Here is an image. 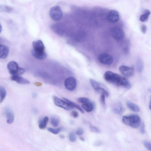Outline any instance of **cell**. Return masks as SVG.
I'll list each match as a JSON object with an SVG mask.
<instances>
[{
	"label": "cell",
	"instance_id": "cell-1",
	"mask_svg": "<svg viewBox=\"0 0 151 151\" xmlns=\"http://www.w3.org/2000/svg\"><path fill=\"white\" fill-rule=\"evenodd\" d=\"M104 77L106 81L116 86L127 89H130L131 87L130 82L127 79L111 71H106Z\"/></svg>",
	"mask_w": 151,
	"mask_h": 151
},
{
	"label": "cell",
	"instance_id": "cell-2",
	"mask_svg": "<svg viewBox=\"0 0 151 151\" xmlns=\"http://www.w3.org/2000/svg\"><path fill=\"white\" fill-rule=\"evenodd\" d=\"M123 121L126 124L135 128H138L141 123V118L136 115L124 116L123 118Z\"/></svg>",
	"mask_w": 151,
	"mask_h": 151
},
{
	"label": "cell",
	"instance_id": "cell-3",
	"mask_svg": "<svg viewBox=\"0 0 151 151\" xmlns=\"http://www.w3.org/2000/svg\"><path fill=\"white\" fill-rule=\"evenodd\" d=\"M7 68L10 73L12 76H19L24 74L25 71L24 69L19 67L17 64L14 61L9 63Z\"/></svg>",
	"mask_w": 151,
	"mask_h": 151
},
{
	"label": "cell",
	"instance_id": "cell-4",
	"mask_svg": "<svg viewBox=\"0 0 151 151\" xmlns=\"http://www.w3.org/2000/svg\"><path fill=\"white\" fill-rule=\"evenodd\" d=\"M63 12L61 8L58 6L53 7L50 10L49 15L52 19L55 21H59L63 17Z\"/></svg>",
	"mask_w": 151,
	"mask_h": 151
},
{
	"label": "cell",
	"instance_id": "cell-5",
	"mask_svg": "<svg viewBox=\"0 0 151 151\" xmlns=\"http://www.w3.org/2000/svg\"><path fill=\"white\" fill-rule=\"evenodd\" d=\"M111 33L113 38L117 41H121L124 39V32L120 28L117 27L112 28L111 30Z\"/></svg>",
	"mask_w": 151,
	"mask_h": 151
},
{
	"label": "cell",
	"instance_id": "cell-6",
	"mask_svg": "<svg viewBox=\"0 0 151 151\" xmlns=\"http://www.w3.org/2000/svg\"><path fill=\"white\" fill-rule=\"evenodd\" d=\"M53 99L55 104L67 110H70L73 109L67 102L64 100L54 96Z\"/></svg>",
	"mask_w": 151,
	"mask_h": 151
},
{
	"label": "cell",
	"instance_id": "cell-7",
	"mask_svg": "<svg viewBox=\"0 0 151 151\" xmlns=\"http://www.w3.org/2000/svg\"><path fill=\"white\" fill-rule=\"evenodd\" d=\"M98 60L101 64L108 65L112 64L113 61L112 56L106 53L100 54L98 57Z\"/></svg>",
	"mask_w": 151,
	"mask_h": 151
},
{
	"label": "cell",
	"instance_id": "cell-8",
	"mask_svg": "<svg viewBox=\"0 0 151 151\" xmlns=\"http://www.w3.org/2000/svg\"><path fill=\"white\" fill-rule=\"evenodd\" d=\"M77 85L76 80L73 77H69L66 79L64 81L66 88L70 91L73 90L76 87Z\"/></svg>",
	"mask_w": 151,
	"mask_h": 151
},
{
	"label": "cell",
	"instance_id": "cell-9",
	"mask_svg": "<svg viewBox=\"0 0 151 151\" xmlns=\"http://www.w3.org/2000/svg\"><path fill=\"white\" fill-rule=\"evenodd\" d=\"M119 70L121 73L126 77H132L134 74V69L132 67L122 65L119 67Z\"/></svg>",
	"mask_w": 151,
	"mask_h": 151
},
{
	"label": "cell",
	"instance_id": "cell-10",
	"mask_svg": "<svg viewBox=\"0 0 151 151\" xmlns=\"http://www.w3.org/2000/svg\"><path fill=\"white\" fill-rule=\"evenodd\" d=\"M118 12L116 10H112L109 12L108 15L109 21L111 23L114 24L118 22L119 20Z\"/></svg>",
	"mask_w": 151,
	"mask_h": 151
},
{
	"label": "cell",
	"instance_id": "cell-11",
	"mask_svg": "<svg viewBox=\"0 0 151 151\" xmlns=\"http://www.w3.org/2000/svg\"><path fill=\"white\" fill-rule=\"evenodd\" d=\"M33 50L38 52L45 51V47L43 42L41 40L34 41L32 44Z\"/></svg>",
	"mask_w": 151,
	"mask_h": 151
},
{
	"label": "cell",
	"instance_id": "cell-12",
	"mask_svg": "<svg viewBox=\"0 0 151 151\" xmlns=\"http://www.w3.org/2000/svg\"><path fill=\"white\" fill-rule=\"evenodd\" d=\"M51 28L53 31L59 35H63L65 33V29L64 26L59 24H53L51 26Z\"/></svg>",
	"mask_w": 151,
	"mask_h": 151
},
{
	"label": "cell",
	"instance_id": "cell-13",
	"mask_svg": "<svg viewBox=\"0 0 151 151\" xmlns=\"http://www.w3.org/2000/svg\"><path fill=\"white\" fill-rule=\"evenodd\" d=\"M12 80L20 84L26 85L30 83V82L27 79L20 76H12L10 78Z\"/></svg>",
	"mask_w": 151,
	"mask_h": 151
},
{
	"label": "cell",
	"instance_id": "cell-14",
	"mask_svg": "<svg viewBox=\"0 0 151 151\" xmlns=\"http://www.w3.org/2000/svg\"><path fill=\"white\" fill-rule=\"evenodd\" d=\"M31 53L32 55L35 58L40 60L45 59L47 56V55L45 51L38 52L35 51L32 49Z\"/></svg>",
	"mask_w": 151,
	"mask_h": 151
},
{
	"label": "cell",
	"instance_id": "cell-15",
	"mask_svg": "<svg viewBox=\"0 0 151 151\" xmlns=\"http://www.w3.org/2000/svg\"><path fill=\"white\" fill-rule=\"evenodd\" d=\"M7 123L8 124L12 123L14 121V116L12 110L9 108H6L5 110Z\"/></svg>",
	"mask_w": 151,
	"mask_h": 151
},
{
	"label": "cell",
	"instance_id": "cell-16",
	"mask_svg": "<svg viewBox=\"0 0 151 151\" xmlns=\"http://www.w3.org/2000/svg\"><path fill=\"white\" fill-rule=\"evenodd\" d=\"M9 52L8 48L4 45L0 46V57L1 59H5L7 57Z\"/></svg>",
	"mask_w": 151,
	"mask_h": 151
},
{
	"label": "cell",
	"instance_id": "cell-17",
	"mask_svg": "<svg viewBox=\"0 0 151 151\" xmlns=\"http://www.w3.org/2000/svg\"><path fill=\"white\" fill-rule=\"evenodd\" d=\"M126 103L127 106L132 111L135 112L139 111V107L135 104L129 101H127Z\"/></svg>",
	"mask_w": 151,
	"mask_h": 151
},
{
	"label": "cell",
	"instance_id": "cell-18",
	"mask_svg": "<svg viewBox=\"0 0 151 151\" xmlns=\"http://www.w3.org/2000/svg\"><path fill=\"white\" fill-rule=\"evenodd\" d=\"M136 67L137 70L139 72H141L144 68V63L143 61L140 58H138L136 62Z\"/></svg>",
	"mask_w": 151,
	"mask_h": 151
},
{
	"label": "cell",
	"instance_id": "cell-19",
	"mask_svg": "<svg viewBox=\"0 0 151 151\" xmlns=\"http://www.w3.org/2000/svg\"><path fill=\"white\" fill-rule=\"evenodd\" d=\"M151 14L150 12L148 10H144V13L141 15L140 20L142 22H145L147 21L149 15Z\"/></svg>",
	"mask_w": 151,
	"mask_h": 151
},
{
	"label": "cell",
	"instance_id": "cell-20",
	"mask_svg": "<svg viewBox=\"0 0 151 151\" xmlns=\"http://www.w3.org/2000/svg\"><path fill=\"white\" fill-rule=\"evenodd\" d=\"M48 120V118L47 117H45L44 119L41 120L39 123V128L41 130L45 129Z\"/></svg>",
	"mask_w": 151,
	"mask_h": 151
},
{
	"label": "cell",
	"instance_id": "cell-21",
	"mask_svg": "<svg viewBox=\"0 0 151 151\" xmlns=\"http://www.w3.org/2000/svg\"><path fill=\"white\" fill-rule=\"evenodd\" d=\"M82 107L86 111L90 112L92 111L94 109V105L93 103L90 102L83 104Z\"/></svg>",
	"mask_w": 151,
	"mask_h": 151
},
{
	"label": "cell",
	"instance_id": "cell-22",
	"mask_svg": "<svg viewBox=\"0 0 151 151\" xmlns=\"http://www.w3.org/2000/svg\"><path fill=\"white\" fill-rule=\"evenodd\" d=\"M63 99L67 102L73 108L75 107L76 108L79 110L82 113H84V111L78 105L71 101L66 98H63Z\"/></svg>",
	"mask_w": 151,
	"mask_h": 151
},
{
	"label": "cell",
	"instance_id": "cell-23",
	"mask_svg": "<svg viewBox=\"0 0 151 151\" xmlns=\"http://www.w3.org/2000/svg\"><path fill=\"white\" fill-rule=\"evenodd\" d=\"M0 94H1L0 103H1L5 98L6 95V92L5 89L1 86L0 87Z\"/></svg>",
	"mask_w": 151,
	"mask_h": 151
},
{
	"label": "cell",
	"instance_id": "cell-24",
	"mask_svg": "<svg viewBox=\"0 0 151 151\" xmlns=\"http://www.w3.org/2000/svg\"><path fill=\"white\" fill-rule=\"evenodd\" d=\"M95 91L98 93L101 94H105L106 97H108L109 94L108 92L105 89L100 87H99L96 89Z\"/></svg>",
	"mask_w": 151,
	"mask_h": 151
},
{
	"label": "cell",
	"instance_id": "cell-25",
	"mask_svg": "<svg viewBox=\"0 0 151 151\" xmlns=\"http://www.w3.org/2000/svg\"><path fill=\"white\" fill-rule=\"evenodd\" d=\"M63 130L62 127H61L58 128H53L50 127L48 128V130L51 133L57 135L58 134L59 132Z\"/></svg>",
	"mask_w": 151,
	"mask_h": 151
},
{
	"label": "cell",
	"instance_id": "cell-26",
	"mask_svg": "<svg viewBox=\"0 0 151 151\" xmlns=\"http://www.w3.org/2000/svg\"><path fill=\"white\" fill-rule=\"evenodd\" d=\"M51 123L53 127H57L59 125V120L55 117H52L51 119Z\"/></svg>",
	"mask_w": 151,
	"mask_h": 151
},
{
	"label": "cell",
	"instance_id": "cell-27",
	"mask_svg": "<svg viewBox=\"0 0 151 151\" xmlns=\"http://www.w3.org/2000/svg\"><path fill=\"white\" fill-rule=\"evenodd\" d=\"M117 105V107H116L113 108V110L116 114H120L123 111V107L120 103H118Z\"/></svg>",
	"mask_w": 151,
	"mask_h": 151
},
{
	"label": "cell",
	"instance_id": "cell-28",
	"mask_svg": "<svg viewBox=\"0 0 151 151\" xmlns=\"http://www.w3.org/2000/svg\"><path fill=\"white\" fill-rule=\"evenodd\" d=\"M89 81L92 87L94 90L100 87V84L96 80L92 79H90Z\"/></svg>",
	"mask_w": 151,
	"mask_h": 151
},
{
	"label": "cell",
	"instance_id": "cell-29",
	"mask_svg": "<svg viewBox=\"0 0 151 151\" xmlns=\"http://www.w3.org/2000/svg\"><path fill=\"white\" fill-rule=\"evenodd\" d=\"M69 140L71 142H74L76 140V136L73 132H71L69 136Z\"/></svg>",
	"mask_w": 151,
	"mask_h": 151
},
{
	"label": "cell",
	"instance_id": "cell-30",
	"mask_svg": "<svg viewBox=\"0 0 151 151\" xmlns=\"http://www.w3.org/2000/svg\"><path fill=\"white\" fill-rule=\"evenodd\" d=\"M78 101L79 103L83 104L89 102L88 98H80L78 99Z\"/></svg>",
	"mask_w": 151,
	"mask_h": 151
},
{
	"label": "cell",
	"instance_id": "cell-31",
	"mask_svg": "<svg viewBox=\"0 0 151 151\" xmlns=\"http://www.w3.org/2000/svg\"><path fill=\"white\" fill-rule=\"evenodd\" d=\"M83 33H78L76 35V39L78 41H81L84 38L85 35Z\"/></svg>",
	"mask_w": 151,
	"mask_h": 151
},
{
	"label": "cell",
	"instance_id": "cell-32",
	"mask_svg": "<svg viewBox=\"0 0 151 151\" xmlns=\"http://www.w3.org/2000/svg\"><path fill=\"white\" fill-rule=\"evenodd\" d=\"M105 94H102L100 98V103L104 107H106V103L105 102Z\"/></svg>",
	"mask_w": 151,
	"mask_h": 151
},
{
	"label": "cell",
	"instance_id": "cell-33",
	"mask_svg": "<svg viewBox=\"0 0 151 151\" xmlns=\"http://www.w3.org/2000/svg\"><path fill=\"white\" fill-rule=\"evenodd\" d=\"M144 145L148 150L151 151V143L147 141H145L144 142Z\"/></svg>",
	"mask_w": 151,
	"mask_h": 151
},
{
	"label": "cell",
	"instance_id": "cell-34",
	"mask_svg": "<svg viewBox=\"0 0 151 151\" xmlns=\"http://www.w3.org/2000/svg\"><path fill=\"white\" fill-rule=\"evenodd\" d=\"M71 115L73 118H76L78 117V113L76 111H73L71 113Z\"/></svg>",
	"mask_w": 151,
	"mask_h": 151
},
{
	"label": "cell",
	"instance_id": "cell-35",
	"mask_svg": "<svg viewBox=\"0 0 151 151\" xmlns=\"http://www.w3.org/2000/svg\"><path fill=\"white\" fill-rule=\"evenodd\" d=\"M91 130L92 131L95 133H99L100 132L99 130L96 127L91 126L90 127Z\"/></svg>",
	"mask_w": 151,
	"mask_h": 151
},
{
	"label": "cell",
	"instance_id": "cell-36",
	"mask_svg": "<svg viewBox=\"0 0 151 151\" xmlns=\"http://www.w3.org/2000/svg\"><path fill=\"white\" fill-rule=\"evenodd\" d=\"M141 29L142 32L143 34H145L146 33L147 31V28L146 26L145 25H142L141 26Z\"/></svg>",
	"mask_w": 151,
	"mask_h": 151
},
{
	"label": "cell",
	"instance_id": "cell-37",
	"mask_svg": "<svg viewBox=\"0 0 151 151\" xmlns=\"http://www.w3.org/2000/svg\"><path fill=\"white\" fill-rule=\"evenodd\" d=\"M76 134L79 136H81L83 135L84 134V131L81 128H80L76 132Z\"/></svg>",
	"mask_w": 151,
	"mask_h": 151
},
{
	"label": "cell",
	"instance_id": "cell-38",
	"mask_svg": "<svg viewBox=\"0 0 151 151\" xmlns=\"http://www.w3.org/2000/svg\"><path fill=\"white\" fill-rule=\"evenodd\" d=\"M3 10L5 11L9 12L11 11L12 9L11 8L7 6H4L3 7Z\"/></svg>",
	"mask_w": 151,
	"mask_h": 151
},
{
	"label": "cell",
	"instance_id": "cell-39",
	"mask_svg": "<svg viewBox=\"0 0 151 151\" xmlns=\"http://www.w3.org/2000/svg\"><path fill=\"white\" fill-rule=\"evenodd\" d=\"M141 133L143 134H144V125L143 124L141 128Z\"/></svg>",
	"mask_w": 151,
	"mask_h": 151
},
{
	"label": "cell",
	"instance_id": "cell-40",
	"mask_svg": "<svg viewBox=\"0 0 151 151\" xmlns=\"http://www.w3.org/2000/svg\"><path fill=\"white\" fill-rule=\"evenodd\" d=\"M35 85L37 86H41L42 85V84L41 83L37 82H36Z\"/></svg>",
	"mask_w": 151,
	"mask_h": 151
},
{
	"label": "cell",
	"instance_id": "cell-41",
	"mask_svg": "<svg viewBox=\"0 0 151 151\" xmlns=\"http://www.w3.org/2000/svg\"><path fill=\"white\" fill-rule=\"evenodd\" d=\"M149 108L151 110V96L150 98V102L149 105Z\"/></svg>",
	"mask_w": 151,
	"mask_h": 151
},
{
	"label": "cell",
	"instance_id": "cell-42",
	"mask_svg": "<svg viewBox=\"0 0 151 151\" xmlns=\"http://www.w3.org/2000/svg\"><path fill=\"white\" fill-rule=\"evenodd\" d=\"M80 139L82 141H85V139H84L83 137H80Z\"/></svg>",
	"mask_w": 151,
	"mask_h": 151
},
{
	"label": "cell",
	"instance_id": "cell-43",
	"mask_svg": "<svg viewBox=\"0 0 151 151\" xmlns=\"http://www.w3.org/2000/svg\"><path fill=\"white\" fill-rule=\"evenodd\" d=\"M60 137L62 139H63L64 138V136H63V135H61L60 136Z\"/></svg>",
	"mask_w": 151,
	"mask_h": 151
}]
</instances>
